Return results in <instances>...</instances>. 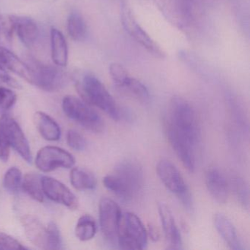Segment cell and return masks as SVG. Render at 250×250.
<instances>
[{"mask_svg":"<svg viewBox=\"0 0 250 250\" xmlns=\"http://www.w3.org/2000/svg\"><path fill=\"white\" fill-rule=\"evenodd\" d=\"M165 124L170 125L197 147L201 140L200 124L196 111L186 99L180 96L172 98Z\"/></svg>","mask_w":250,"mask_h":250,"instance_id":"cell-1","label":"cell"},{"mask_svg":"<svg viewBox=\"0 0 250 250\" xmlns=\"http://www.w3.org/2000/svg\"><path fill=\"white\" fill-rule=\"evenodd\" d=\"M78 90L86 103L102 109L114 121H119L121 112L115 99L97 77L84 75L79 83Z\"/></svg>","mask_w":250,"mask_h":250,"instance_id":"cell-2","label":"cell"},{"mask_svg":"<svg viewBox=\"0 0 250 250\" xmlns=\"http://www.w3.org/2000/svg\"><path fill=\"white\" fill-rule=\"evenodd\" d=\"M62 110L68 118L93 132L100 133L104 128L102 117L84 101L73 96L64 98Z\"/></svg>","mask_w":250,"mask_h":250,"instance_id":"cell-3","label":"cell"},{"mask_svg":"<svg viewBox=\"0 0 250 250\" xmlns=\"http://www.w3.org/2000/svg\"><path fill=\"white\" fill-rule=\"evenodd\" d=\"M147 229L135 213H123L117 239L121 249L143 250L147 246Z\"/></svg>","mask_w":250,"mask_h":250,"instance_id":"cell-4","label":"cell"},{"mask_svg":"<svg viewBox=\"0 0 250 250\" xmlns=\"http://www.w3.org/2000/svg\"><path fill=\"white\" fill-rule=\"evenodd\" d=\"M27 64L31 71L30 84L44 91H59L68 84V75L59 66L46 65L33 59L30 60Z\"/></svg>","mask_w":250,"mask_h":250,"instance_id":"cell-5","label":"cell"},{"mask_svg":"<svg viewBox=\"0 0 250 250\" xmlns=\"http://www.w3.org/2000/svg\"><path fill=\"white\" fill-rule=\"evenodd\" d=\"M121 21L125 31L143 48L157 58H163L165 53L160 46L140 25L131 9L125 4L121 8Z\"/></svg>","mask_w":250,"mask_h":250,"instance_id":"cell-6","label":"cell"},{"mask_svg":"<svg viewBox=\"0 0 250 250\" xmlns=\"http://www.w3.org/2000/svg\"><path fill=\"white\" fill-rule=\"evenodd\" d=\"M99 208V222L104 235L109 241H116L123 214L121 208L108 197L101 199Z\"/></svg>","mask_w":250,"mask_h":250,"instance_id":"cell-7","label":"cell"},{"mask_svg":"<svg viewBox=\"0 0 250 250\" xmlns=\"http://www.w3.org/2000/svg\"><path fill=\"white\" fill-rule=\"evenodd\" d=\"M0 130L5 134L10 146L12 147L24 160L31 163L33 160L30 145L25 134L18 123L8 115L0 117Z\"/></svg>","mask_w":250,"mask_h":250,"instance_id":"cell-8","label":"cell"},{"mask_svg":"<svg viewBox=\"0 0 250 250\" xmlns=\"http://www.w3.org/2000/svg\"><path fill=\"white\" fill-rule=\"evenodd\" d=\"M75 164L74 156L61 147L46 146L42 147L36 159V165L43 172H50L58 168H71Z\"/></svg>","mask_w":250,"mask_h":250,"instance_id":"cell-9","label":"cell"},{"mask_svg":"<svg viewBox=\"0 0 250 250\" xmlns=\"http://www.w3.org/2000/svg\"><path fill=\"white\" fill-rule=\"evenodd\" d=\"M165 124L168 140L178 159L189 172H194L196 169L195 150L197 147L170 125Z\"/></svg>","mask_w":250,"mask_h":250,"instance_id":"cell-10","label":"cell"},{"mask_svg":"<svg viewBox=\"0 0 250 250\" xmlns=\"http://www.w3.org/2000/svg\"><path fill=\"white\" fill-rule=\"evenodd\" d=\"M43 194L49 200L66 206L71 210H76L79 206L77 196L61 181L49 176L42 177Z\"/></svg>","mask_w":250,"mask_h":250,"instance_id":"cell-11","label":"cell"},{"mask_svg":"<svg viewBox=\"0 0 250 250\" xmlns=\"http://www.w3.org/2000/svg\"><path fill=\"white\" fill-rule=\"evenodd\" d=\"M114 173L137 197L144 186V174L137 162L130 159L121 161L115 166Z\"/></svg>","mask_w":250,"mask_h":250,"instance_id":"cell-12","label":"cell"},{"mask_svg":"<svg viewBox=\"0 0 250 250\" xmlns=\"http://www.w3.org/2000/svg\"><path fill=\"white\" fill-rule=\"evenodd\" d=\"M156 172L165 187L177 197L188 190L181 172L169 160L159 161L156 165Z\"/></svg>","mask_w":250,"mask_h":250,"instance_id":"cell-13","label":"cell"},{"mask_svg":"<svg viewBox=\"0 0 250 250\" xmlns=\"http://www.w3.org/2000/svg\"><path fill=\"white\" fill-rule=\"evenodd\" d=\"M158 210L166 238L167 249L181 250L183 249L182 238L172 211L164 203H159Z\"/></svg>","mask_w":250,"mask_h":250,"instance_id":"cell-14","label":"cell"},{"mask_svg":"<svg viewBox=\"0 0 250 250\" xmlns=\"http://www.w3.org/2000/svg\"><path fill=\"white\" fill-rule=\"evenodd\" d=\"M206 186L212 198L219 204L228 201L229 186L226 177L219 168L210 167L206 175Z\"/></svg>","mask_w":250,"mask_h":250,"instance_id":"cell-15","label":"cell"},{"mask_svg":"<svg viewBox=\"0 0 250 250\" xmlns=\"http://www.w3.org/2000/svg\"><path fill=\"white\" fill-rule=\"evenodd\" d=\"M14 16V33H17L21 43L32 47L37 42L39 30L34 20L29 17Z\"/></svg>","mask_w":250,"mask_h":250,"instance_id":"cell-16","label":"cell"},{"mask_svg":"<svg viewBox=\"0 0 250 250\" xmlns=\"http://www.w3.org/2000/svg\"><path fill=\"white\" fill-rule=\"evenodd\" d=\"M213 222L216 230L231 250H244L235 227L227 216L222 213H216Z\"/></svg>","mask_w":250,"mask_h":250,"instance_id":"cell-17","label":"cell"},{"mask_svg":"<svg viewBox=\"0 0 250 250\" xmlns=\"http://www.w3.org/2000/svg\"><path fill=\"white\" fill-rule=\"evenodd\" d=\"M0 65L31 83V71L28 64L23 62L15 54L0 44Z\"/></svg>","mask_w":250,"mask_h":250,"instance_id":"cell-18","label":"cell"},{"mask_svg":"<svg viewBox=\"0 0 250 250\" xmlns=\"http://www.w3.org/2000/svg\"><path fill=\"white\" fill-rule=\"evenodd\" d=\"M34 122L41 135L48 141H58L61 137V127L49 115L37 112L34 115Z\"/></svg>","mask_w":250,"mask_h":250,"instance_id":"cell-19","label":"cell"},{"mask_svg":"<svg viewBox=\"0 0 250 250\" xmlns=\"http://www.w3.org/2000/svg\"><path fill=\"white\" fill-rule=\"evenodd\" d=\"M24 231L30 242L39 248L46 250V228L40 221L31 216H27L22 219Z\"/></svg>","mask_w":250,"mask_h":250,"instance_id":"cell-20","label":"cell"},{"mask_svg":"<svg viewBox=\"0 0 250 250\" xmlns=\"http://www.w3.org/2000/svg\"><path fill=\"white\" fill-rule=\"evenodd\" d=\"M52 58L57 66L65 67L68 63V49L63 34L56 28L51 30Z\"/></svg>","mask_w":250,"mask_h":250,"instance_id":"cell-21","label":"cell"},{"mask_svg":"<svg viewBox=\"0 0 250 250\" xmlns=\"http://www.w3.org/2000/svg\"><path fill=\"white\" fill-rule=\"evenodd\" d=\"M103 184L109 191L116 196L121 201L128 203L135 197L129 188L115 173L105 176L103 179Z\"/></svg>","mask_w":250,"mask_h":250,"instance_id":"cell-22","label":"cell"},{"mask_svg":"<svg viewBox=\"0 0 250 250\" xmlns=\"http://www.w3.org/2000/svg\"><path fill=\"white\" fill-rule=\"evenodd\" d=\"M70 180L73 187L78 190H93L97 184L94 175L83 168L72 169L70 174Z\"/></svg>","mask_w":250,"mask_h":250,"instance_id":"cell-23","label":"cell"},{"mask_svg":"<svg viewBox=\"0 0 250 250\" xmlns=\"http://www.w3.org/2000/svg\"><path fill=\"white\" fill-rule=\"evenodd\" d=\"M67 30L70 37L75 42H83L87 37V24L81 14L73 12L67 21Z\"/></svg>","mask_w":250,"mask_h":250,"instance_id":"cell-24","label":"cell"},{"mask_svg":"<svg viewBox=\"0 0 250 250\" xmlns=\"http://www.w3.org/2000/svg\"><path fill=\"white\" fill-rule=\"evenodd\" d=\"M97 225L90 215L84 214L79 219L75 228L76 236L82 241L91 240L96 235Z\"/></svg>","mask_w":250,"mask_h":250,"instance_id":"cell-25","label":"cell"},{"mask_svg":"<svg viewBox=\"0 0 250 250\" xmlns=\"http://www.w3.org/2000/svg\"><path fill=\"white\" fill-rule=\"evenodd\" d=\"M23 190L36 201H43V192L42 189V177L36 173H28L24 176L21 183Z\"/></svg>","mask_w":250,"mask_h":250,"instance_id":"cell-26","label":"cell"},{"mask_svg":"<svg viewBox=\"0 0 250 250\" xmlns=\"http://www.w3.org/2000/svg\"><path fill=\"white\" fill-rule=\"evenodd\" d=\"M14 33V16L0 14V43L11 44Z\"/></svg>","mask_w":250,"mask_h":250,"instance_id":"cell-27","label":"cell"},{"mask_svg":"<svg viewBox=\"0 0 250 250\" xmlns=\"http://www.w3.org/2000/svg\"><path fill=\"white\" fill-rule=\"evenodd\" d=\"M234 192L238 199V202L244 208L248 210L250 207V194L249 187L246 181L239 177H234L231 180Z\"/></svg>","mask_w":250,"mask_h":250,"instance_id":"cell-28","label":"cell"},{"mask_svg":"<svg viewBox=\"0 0 250 250\" xmlns=\"http://www.w3.org/2000/svg\"><path fill=\"white\" fill-rule=\"evenodd\" d=\"M22 173L17 167H11L5 172L4 176V187L11 193H16L21 187Z\"/></svg>","mask_w":250,"mask_h":250,"instance_id":"cell-29","label":"cell"},{"mask_svg":"<svg viewBox=\"0 0 250 250\" xmlns=\"http://www.w3.org/2000/svg\"><path fill=\"white\" fill-rule=\"evenodd\" d=\"M62 239L61 231L55 222H50L46 227V250H62Z\"/></svg>","mask_w":250,"mask_h":250,"instance_id":"cell-30","label":"cell"},{"mask_svg":"<svg viewBox=\"0 0 250 250\" xmlns=\"http://www.w3.org/2000/svg\"><path fill=\"white\" fill-rule=\"evenodd\" d=\"M109 74L114 83L119 87H125L131 76L125 68L121 64L113 62L109 65Z\"/></svg>","mask_w":250,"mask_h":250,"instance_id":"cell-31","label":"cell"},{"mask_svg":"<svg viewBox=\"0 0 250 250\" xmlns=\"http://www.w3.org/2000/svg\"><path fill=\"white\" fill-rule=\"evenodd\" d=\"M124 88L140 100L146 101L149 99V92L147 87L140 80L134 77H130Z\"/></svg>","mask_w":250,"mask_h":250,"instance_id":"cell-32","label":"cell"},{"mask_svg":"<svg viewBox=\"0 0 250 250\" xmlns=\"http://www.w3.org/2000/svg\"><path fill=\"white\" fill-rule=\"evenodd\" d=\"M17 101L15 92L8 87L0 86V110H9L15 105Z\"/></svg>","mask_w":250,"mask_h":250,"instance_id":"cell-33","label":"cell"},{"mask_svg":"<svg viewBox=\"0 0 250 250\" xmlns=\"http://www.w3.org/2000/svg\"><path fill=\"white\" fill-rule=\"evenodd\" d=\"M67 143L73 150L83 151L87 147L85 138L78 131L70 129L67 134Z\"/></svg>","mask_w":250,"mask_h":250,"instance_id":"cell-34","label":"cell"},{"mask_svg":"<svg viewBox=\"0 0 250 250\" xmlns=\"http://www.w3.org/2000/svg\"><path fill=\"white\" fill-rule=\"evenodd\" d=\"M177 11L184 21L189 22L194 15V0H175Z\"/></svg>","mask_w":250,"mask_h":250,"instance_id":"cell-35","label":"cell"},{"mask_svg":"<svg viewBox=\"0 0 250 250\" xmlns=\"http://www.w3.org/2000/svg\"><path fill=\"white\" fill-rule=\"evenodd\" d=\"M20 241L13 238L11 235L0 232V250H26Z\"/></svg>","mask_w":250,"mask_h":250,"instance_id":"cell-36","label":"cell"},{"mask_svg":"<svg viewBox=\"0 0 250 250\" xmlns=\"http://www.w3.org/2000/svg\"><path fill=\"white\" fill-rule=\"evenodd\" d=\"M0 84L8 86L12 88H21V84L7 71L6 68L0 65Z\"/></svg>","mask_w":250,"mask_h":250,"instance_id":"cell-37","label":"cell"},{"mask_svg":"<svg viewBox=\"0 0 250 250\" xmlns=\"http://www.w3.org/2000/svg\"><path fill=\"white\" fill-rule=\"evenodd\" d=\"M11 153V146L5 134L0 130V160L8 162Z\"/></svg>","mask_w":250,"mask_h":250,"instance_id":"cell-38","label":"cell"},{"mask_svg":"<svg viewBox=\"0 0 250 250\" xmlns=\"http://www.w3.org/2000/svg\"><path fill=\"white\" fill-rule=\"evenodd\" d=\"M147 236L150 237L152 241L156 242L160 238V233L159 229L153 225H149L148 229H147Z\"/></svg>","mask_w":250,"mask_h":250,"instance_id":"cell-39","label":"cell"}]
</instances>
